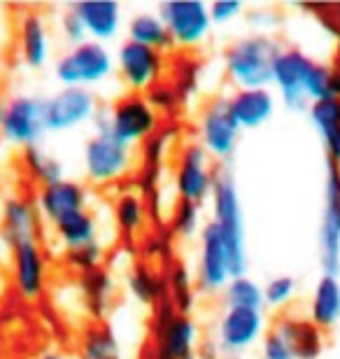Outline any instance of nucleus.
<instances>
[{
	"label": "nucleus",
	"mask_w": 340,
	"mask_h": 359,
	"mask_svg": "<svg viewBox=\"0 0 340 359\" xmlns=\"http://www.w3.org/2000/svg\"><path fill=\"white\" fill-rule=\"evenodd\" d=\"M135 163L133 147L119 142L107 131L93 133L84 145V173L89 182L107 187L131 175Z\"/></svg>",
	"instance_id": "nucleus-6"
},
{
	"label": "nucleus",
	"mask_w": 340,
	"mask_h": 359,
	"mask_svg": "<svg viewBox=\"0 0 340 359\" xmlns=\"http://www.w3.org/2000/svg\"><path fill=\"white\" fill-rule=\"evenodd\" d=\"M158 14L168 28L172 45L179 49L200 47L212 31L210 5L203 0H165L158 5Z\"/></svg>",
	"instance_id": "nucleus-8"
},
{
	"label": "nucleus",
	"mask_w": 340,
	"mask_h": 359,
	"mask_svg": "<svg viewBox=\"0 0 340 359\" xmlns=\"http://www.w3.org/2000/svg\"><path fill=\"white\" fill-rule=\"evenodd\" d=\"M212 224L219 231L229 252L231 276H245L247 269V238H245V217L238 194L236 177L226 166H217L212 194Z\"/></svg>",
	"instance_id": "nucleus-1"
},
{
	"label": "nucleus",
	"mask_w": 340,
	"mask_h": 359,
	"mask_svg": "<svg viewBox=\"0 0 340 359\" xmlns=\"http://www.w3.org/2000/svg\"><path fill=\"white\" fill-rule=\"evenodd\" d=\"M147 100L151 103V107L158 112V114H165V112H172L177 107V103L182 98H179V93H177V89H175V84H170V82H158V84H154L147 93Z\"/></svg>",
	"instance_id": "nucleus-39"
},
{
	"label": "nucleus",
	"mask_w": 340,
	"mask_h": 359,
	"mask_svg": "<svg viewBox=\"0 0 340 359\" xmlns=\"http://www.w3.org/2000/svg\"><path fill=\"white\" fill-rule=\"evenodd\" d=\"M273 332H278L294 359H320L324 353V332L310 322V318H299V315H280L271 325Z\"/></svg>",
	"instance_id": "nucleus-20"
},
{
	"label": "nucleus",
	"mask_w": 340,
	"mask_h": 359,
	"mask_svg": "<svg viewBox=\"0 0 340 359\" xmlns=\"http://www.w3.org/2000/svg\"><path fill=\"white\" fill-rule=\"evenodd\" d=\"M21 159H24L26 173L31 175L40 187L63 180V170H66V166H63V161L56 159L54 154H49L45 147H40V145L26 147Z\"/></svg>",
	"instance_id": "nucleus-33"
},
{
	"label": "nucleus",
	"mask_w": 340,
	"mask_h": 359,
	"mask_svg": "<svg viewBox=\"0 0 340 359\" xmlns=\"http://www.w3.org/2000/svg\"><path fill=\"white\" fill-rule=\"evenodd\" d=\"M49 283V264L40 241L17 243L10 248V285L24 301L45 297Z\"/></svg>",
	"instance_id": "nucleus-13"
},
{
	"label": "nucleus",
	"mask_w": 340,
	"mask_h": 359,
	"mask_svg": "<svg viewBox=\"0 0 340 359\" xmlns=\"http://www.w3.org/2000/svg\"><path fill=\"white\" fill-rule=\"evenodd\" d=\"M247 24L254 28V33H268L282 24V14L271 5H257L247 10Z\"/></svg>",
	"instance_id": "nucleus-40"
},
{
	"label": "nucleus",
	"mask_w": 340,
	"mask_h": 359,
	"mask_svg": "<svg viewBox=\"0 0 340 359\" xmlns=\"http://www.w3.org/2000/svg\"><path fill=\"white\" fill-rule=\"evenodd\" d=\"M200 329L189 313H182L165 297L154 306L149 359H198Z\"/></svg>",
	"instance_id": "nucleus-4"
},
{
	"label": "nucleus",
	"mask_w": 340,
	"mask_h": 359,
	"mask_svg": "<svg viewBox=\"0 0 340 359\" xmlns=\"http://www.w3.org/2000/svg\"><path fill=\"white\" fill-rule=\"evenodd\" d=\"M79 292H82V306L89 313L91 322H103L110 313L114 297V278L107 269H96L79 276Z\"/></svg>",
	"instance_id": "nucleus-25"
},
{
	"label": "nucleus",
	"mask_w": 340,
	"mask_h": 359,
	"mask_svg": "<svg viewBox=\"0 0 340 359\" xmlns=\"http://www.w3.org/2000/svg\"><path fill=\"white\" fill-rule=\"evenodd\" d=\"M114 68H117V63H114L110 47L96 40H86L59 56L54 73L63 87L89 89L110 80Z\"/></svg>",
	"instance_id": "nucleus-5"
},
{
	"label": "nucleus",
	"mask_w": 340,
	"mask_h": 359,
	"mask_svg": "<svg viewBox=\"0 0 340 359\" xmlns=\"http://www.w3.org/2000/svg\"><path fill=\"white\" fill-rule=\"evenodd\" d=\"M40 212L35 203L24 196H10L0 205V238L7 248L17 243L38 241L40 233Z\"/></svg>",
	"instance_id": "nucleus-19"
},
{
	"label": "nucleus",
	"mask_w": 340,
	"mask_h": 359,
	"mask_svg": "<svg viewBox=\"0 0 340 359\" xmlns=\"http://www.w3.org/2000/svg\"><path fill=\"white\" fill-rule=\"evenodd\" d=\"M261 357L264 359H294V353L289 350V346L285 343V339L268 329L264 334V346H261Z\"/></svg>",
	"instance_id": "nucleus-43"
},
{
	"label": "nucleus",
	"mask_w": 340,
	"mask_h": 359,
	"mask_svg": "<svg viewBox=\"0 0 340 359\" xmlns=\"http://www.w3.org/2000/svg\"><path fill=\"white\" fill-rule=\"evenodd\" d=\"M308 318L322 332H329L340 322V276H324L317 280L308 304Z\"/></svg>",
	"instance_id": "nucleus-24"
},
{
	"label": "nucleus",
	"mask_w": 340,
	"mask_h": 359,
	"mask_svg": "<svg viewBox=\"0 0 340 359\" xmlns=\"http://www.w3.org/2000/svg\"><path fill=\"white\" fill-rule=\"evenodd\" d=\"M198 142L217 161H226L233 156L240 126L236 124L229 107V96H212L200 110L198 119Z\"/></svg>",
	"instance_id": "nucleus-11"
},
{
	"label": "nucleus",
	"mask_w": 340,
	"mask_h": 359,
	"mask_svg": "<svg viewBox=\"0 0 340 359\" xmlns=\"http://www.w3.org/2000/svg\"><path fill=\"white\" fill-rule=\"evenodd\" d=\"M38 359H68V357L61 355V353H45V355H40Z\"/></svg>",
	"instance_id": "nucleus-46"
},
{
	"label": "nucleus",
	"mask_w": 340,
	"mask_h": 359,
	"mask_svg": "<svg viewBox=\"0 0 340 359\" xmlns=\"http://www.w3.org/2000/svg\"><path fill=\"white\" fill-rule=\"evenodd\" d=\"M310 121L327 147L329 161L340 166V98L313 100L308 105Z\"/></svg>",
	"instance_id": "nucleus-27"
},
{
	"label": "nucleus",
	"mask_w": 340,
	"mask_h": 359,
	"mask_svg": "<svg viewBox=\"0 0 340 359\" xmlns=\"http://www.w3.org/2000/svg\"><path fill=\"white\" fill-rule=\"evenodd\" d=\"M126 28H128V40L137 42V45L151 47L163 54L175 47L158 12H135L133 17L128 19Z\"/></svg>",
	"instance_id": "nucleus-30"
},
{
	"label": "nucleus",
	"mask_w": 340,
	"mask_h": 359,
	"mask_svg": "<svg viewBox=\"0 0 340 359\" xmlns=\"http://www.w3.org/2000/svg\"><path fill=\"white\" fill-rule=\"evenodd\" d=\"M170 231L179 238H193L203 231V210L191 201H177L170 215Z\"/></svg>",
	"instance_id": "nucleus-36"
},
{
	"label": "nucleus",
	"mask_w": 340,
	"mask_h": 359,
	"mask_svg": "<svg viewBox=\"0 0 340 359\" xmlns=\"http://www.w3.org/2000/svg\"><path fill=\"white\" fill-rule=\"evenodd\" d=\"M222 350L215 341H200L198 346V359H219Z\"/></svg>",
	"instance_id": "nucleus-44"
},
{
	"label": "nucleus",
	"mask_w": 340,
	"mask_h": 359,
	"mask_svg": "<svg viewBox=\"0 0 340 359\" xmlns=\"http://www.w3.org/2000/svg\"><path fill=\"white\" fill-rule=\"evenodd\" d=\"M315 59L301 47H282L273 66V84L282 93V103L289 110H308V80L315 68Z\"/></svg>",
	"instance_id": "nucleus-14"
},
{
	"label": "nucleus",
	"mask_w": 340,
	"mask_h": 359,
	"mask_svg": "<svg viewBox=\"0 0 340 359\" xmlns=\"http://www.w3.org/2000/svg\"><path fill=\"white\" fill-rule=\"evenodd\" d=\"M112 215H114V222H117V229L128 241H137L140 236L147 233L149 210L140 191H135V189L121 191L112 203Z\"/></svg>",
	"instance_id": "nucleus-28"
},
{
	"label": "nucleus",
	"mask_w": 340,
	"mask_h": 359,
	"mask_svg": "<svg viewBox=\"0 0 340 359\" xmlns=\"http://www.w3.org/2000/svg\"><path fill=\"white\" fill-rule=\"evenodd\" d=\"M19 54L28 68H42L52 59V35L40 12L26 10L19 17Z\"/></svg>",
	"instance_id": "nucleus-22"
},
{
	"label": "nucleus",
	"mask_w": 340,
	"mask_h": 359,
	"mask_svg": "<svg viewBox=\"0 0 340 359\" xmlns=\"http://www.w3.org/2000/svg\"><path fill=\"white\" fill-rule=\"evenodd\" d=\"M98 110V98L91 89L63 87L54 96L45 98V126L47 131H70L93 121Z\"/></svg>",
	"instance_id": "nucleus-16"
},
{
	"label": "nucleus",
	"mask_w": 340,
	"mask_h": 359,
	"mask_svg": "<svg viewBox=\"0 0 340 359\" xmlns=\"http://www.w3.org/2000/svg\"><path fill=\"white\" fill-rule=\"evenodd\" d=\"M114 63H117L119 80L133 93H147L154 84L163 82L165 68H168L163 52L137 45L133 40L121 42Z\"/></svg>",
	"instance_id": "nucleus-10"
},
{
	"label": "nucleus",
	"mask_w": 340,
	"mask_h": 359,
	"mask_svg": "<svg viewBox=\"0 0 340 359\" xmlns=\"http://www.w3.org/2000/svg\"><path fill=\"white\" fill-rule=\"evenodd\" d=\"M268 332L266 329V315L264 311L254 308H224L217 322V336L215 343L219 346L222 355L236 357L257 346L261 336Z\"/></svg>",
	"instance_id": "nucleus-15"
},
{
	"label": "nucleus",
	"mask_w": 340,
	"mask_h": 359,
	"mask_svg": "<svg viewBox=\"0 0 340 359\" xmlns=\"http://www.w3.org/2000/svg\"><path fill=\"white\" fill-rule=\"evenodd\" d=\"M264 287L247 276H233L224 287V308H254L264 311Z\"/></svg>",
	"instance_id": "nucleus-34"
},
{
	"label": "nucleus",
	"mask_w": 340,
	"mask_h": 359,
	"mask_svg": "<svg viewBox=\"0 0 340 359\" xmlns=\"http://www.w3.org/2000/svg\"><path fill=\"white\" fill-rule=\"evenodd\" d=\"M82 19L86 28V35L96 42H105L117 38L121 31V21H124V12L117 0H79V3L70 5Z\"/></svg>",
	"instance_id": "nucleus-21"
},
{
	"label": "nucleus",
	"mask_w": 340,
	"mask_h": 359,
	"mask_svg": "<svg viewBox=\"0 0 340 359\" xmlns=\"http://www.w3.org/2000/svg\"><path fill=\"white\" fill-rule=\"evenodd\" d=\"M128 290L140 304H158L165 299V273L149 262H135L128 271Z\"/></svg>",
	"instance_id": "nucleus-31"
},
{
	"label": "nucleus",
	"mask_w": 340,
	"mask_h": 359,
	"mask_svg": "<svg viewBox=\"0 0 340 359\" xmlns=\"http://www.w3.org/2000/svg\"><path fill=\"white\" fill-rule=\"evenodd\" d=\"M336 14H338V17H340V5L336 7Z\"/></svg>",
	"instance_id": "nucleus-47"
},
{
	"label": "nucleus",
	"mask_w": 340,
	"mask_h": 359,
	"mask_svg": "<svg viewBox=\"0 0 340 359\" xmlns=\"http://www.w3.org/2000/svg\"><path fill=\"white\" fill-rule=\"evenodd\" d=\"M280 40L271 33H250L224 49V68L238 89H266L273 84V66Z\"/></svg>",
	"instance_id": "nucleus-2"
},
{
	"label": "nucleus",
	"mask_w": 340,
	"mask_h": 359,
	"mask_svg": "<svg viewBox=\"0 0 340 359\" xmlns=\"http://www.w3.org/2000/svg\"><path fill=\"white\" fill-rule=\"evenodd\" d=\"M52 229H54L56 241L63 245V252H66V250L89 245V243L98 241V236H100L98 215H93L89 208H86V210L68 215L66 219L56 222Z\"/></svg>",
	"instance_id": "nucleus-29"
},
{
	"label": "nucleus",
	"mask_w": 340,
	"mask_h": 359,
	"mask_svg": "<svg viewBox=\"0 0 340 359\" xmlns=\"http://www.w3.org/2000/svg\"><path fill=\"white\" fill-rule=\"evenodd\" d=\"M165 297L172 301L177 311L189 315L196 306V283L191 278V271L182 262H172L165 273Z\"/></svg>",
	"instance_id": "nucleus-32"
},
{
	"label": "nucleus",
	"mask_w": 340,
	"mask_h": 359,
	"mask_svg": "<svg viewBox=\"0 0 340 359\" xmlns=\"http://www.w3.org/2000/svg\"><path fill=\"white\" fill-rule=\"evenodd\" d=\"M317 248H320V264L324 273L340 276V166L334 161H327L324 208L320 231H317Z\"/></svg>",
	"instance_id": "nucleus-9"
},
{
	"label": "nucleus",
	"mask_w": 340,
	"mask_h": 359,
	"mask_svg": "<svg viewBox=\"0 0 340 359\" xmlns=\"http://www.w3.org/2000/svg\"><path fill=\"white\" fill-rule=\"evenodd\" d=\"M105 255L107 250L100 241H93L89 245H82V248H75V250H66L63 252V262H66V266L72 269L75 273H89V271H96L103 266L105 262Z\"/></svg>",
	"instance_id": "nucleus-37"
},
{
	"label": "nucleus",
	"mask_w": 340,
	"mask_h": 359,
	"mask_svg": "<svg viewBox=\"0 0 340 359\" xmlns=\"http://www.w3.org/2000/svg\"><path fill=\"white\" fill-rule=\"evenodd\" d=\"M245 12L243 0H215L210 3V19L212 24H229Z\"/></svg>",
	"instance_id": "nucleus-42"
},
{
	"label": "nucleus",
	"mask_w": 340,
	"mask_h": 359,
	"mask_svg": "<svg viewBox=\"0 0 340 359\" xmlns=\"http://www.w3.org/2000/svg\"><path fill=\"white\" fill-rule=\"evenodd\" d=\"M308 98L310 103L324 98H340V66L315 63L308 80Z\"/></svg>",
	"instance_id": "nucleus-35"
},
{
	"label": "nucleus",
	"mask_w": 340,
	"mask_h": 359,
	"mask_svg": "<svg viewBox=\"0 0 340 359\" xmlns=\"http://www.w3.org/2000/svg\"><path fill=\"white\" fill-rule=\"evenodd\" d=\"M45 133V98L19 93L0 100V135L7 142L26 149L40 145Z\"/></svg>",
	"instance_id": "nucleus-7"
},
{
	"label": "nucleus",
	"mask_w": 340,
	"mask_h": 359,
	"mask_svg": "<svg viewBox=\"0 0 340 359\" xmlns=\"http://www.w3.org/2000/svg\"><path fill=\"white\" fill-rule=\"evenodd\" d=\"M96 133L107 131L119 142L135 147L147 142L158 128H161V114H158L144 93L128 91L107 107H100L93 117Z\"/></svg>",
	"instance_id": "nucleus-3"
},
{
	"label": "nucleus",
	"mask_w": 340,
	"mask_h": 359,
	"mask_svg": "<svg viewBox=\"0 0 340 359\" xmlns=\"http://www.w3.org/2000/svg\"><path fill=\"white\" fill-rule=\"evenodd\" d=\"M61 33H63V38H66V42H70V47L79 45V42H86V38H89L82 19L77 17V12L72 10V7H68V10L61 14Z\"/></svg>",
	"instance_id": "nucleus-41"
},
{
	"label": "nucleus",
	"mask_w": 340,
	"mask_h": 359,
	"mask_svg": "<svg viewBox=\"0 0 340 359\" xmlns=\"http://www.w3.org/2000/svg\"><path fill=\"white\" fill-rule=\"evenodd\" d=\"M89 201H91V194L82 182L63 177L59 182L40 187L38 198H35V208H38L40 217L45 219L47 224L54 226L56 222L66 219L68 215L86 210Z\"/></svg>",
	"instance_id": "nucleus-18"
},
{
	"label": "nucleus",
	"mask_w": 340,
	"mask_h": 359,
	"mask_svg": "<svg viewBox=\"0 0 340 359\" xmlns=\"http://www.w3.org/2000/svg\"><path fill=\"white\" fill-rule=\"evenodd\" d=\"M229 107L240 128H259L275 114V96L266 89H236L229 96Z\"/></svg>",
	"instance_id": "nucleus-23"
},
{
	"label": "nucleus",
	"mask_w": 340,
	"mask_h": 359,
	"mask_svg": "<svg viewBox=\"0 0 340 359\" xmlns=\"http://www.w3.org/2000/svg\"><path fill=\"white\" fill-rule=\"evenodd\" d=\"M296 294V280L292 276H275L264 287V304L271 308H285Z\"/></svg>",
	"instance_id": "nucleus-38"
},
{
	"label": "nucleus",
	"mask_w": 340,
	"mask_h": 359,
	"mask_svg": "<svg viewBox=\"0 0 340 359\" xmlns=\"http://www.w3.org/2000/svg\"><path fill=\"white\" fill-rule=\"evenodd\" d=\"M79 359H126L117 332L107 322H89L79 334Z\"/></svg>",
	"instance_id": "nucleus-26"
},
{
	"label": "nucleus",
	"mask_w": 340,
	"mask_h": 359,
	"mask_svg": "<svg viewBox=\"0 0 340 359\" xmlns=\"http://www.w3.org/2000/svg\"><path fill=\"white\" fill-rule=\"evenodd\" d=\"M231 276V264H229V252L224 245L219 231L212 222H208L200 231V250H198V278L196 287L208 294L224 292Z\"/></svg>",
	"instance_id": "nucleus-17"
},
{
	"label": "nucleus",
	"mask_w": 340,
	"mask_h": 359,
	"mask_svg": "<svg viewBox=\"0 0 340 359\" xmlns=\"http://www.w3.org/2000/svg\"><path fill=\"white\" fill-rule=\"evenodd\" d=\"M7 290H10V278H7L3 264H0V306H3V301L7 297Z\"/></svg>",
	"instance_id": "nucleus-45"
},
{
	"label": "nucleus",
	"mask_w": 340,
	"mask_h": 359,
	"mask_svg": "<svg viewBox=\"0 0 340 359\" xmlns=\"http://www.w3.org/2000/svg\"><path fill=\"white\" fill-rule=\"evenodd\" d=\"M212 156L205 152L200 142H186L179 147L175 159V191L179 201H191V203H203L210 198L215 184Z\"/></svg>",
	"instance_id": "nucleus-12"
}]
</instances>
